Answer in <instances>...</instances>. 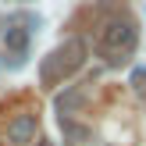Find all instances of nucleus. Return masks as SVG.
<instances>
[{"label": "nucleus", "instance_id": "obj_1", "mask_svg": "<svg viewBox=\"0 0 146 146\" xmlns=\"http://www.w3.org/2000/svg\"><path fill=\"white\" fill-rule=\"evenodd\" d=\"M82 61H86L82 39H68L46 64H43V78H46V82H61V78H68L75 68H82Z\"/></svg>", "mask_w": 146, "mask_h": 146}, {"label": "nucleus", "instance_id": "obj_2", "mask_svg": "<svg viewBox=\"0 0 146 146\" xmlns=\"http://www.w3.org/2000/svg\"><path fill=\"white\" fill-rule=\"evenodd\" d=\"M135 36L139 32H135L132 21H125V18L107 21L104 32H100V50H104V54H125V50L135 46Z\"/></svg>", "mask_w": 146, "mask_h": 146}, {"label": "nucleus", "instance_id": "obj_3", "mask_svg": "<svg viewBox=\"0 0 146 146\" xmlns=\"http://www.w3.org/2000/svg\"><path fill=\"white\" fill-rule=\"evenodd\" d=\"M32 139H36V118H32V114L11 118V125H7V143L21 146V143H32Z\"/></svg>", "mask_w": 146, "mask_h": 146}, {"label": "nucleus", "instance_id": "obj_4", "mask_svg": "<svg viewBox=\"0 0 146 146\" xmlns=\"http://www.w3.org/2000/svg\"><path fill=\"white\" fill-rule=\"evenodd\" d=\"M4 46L11 50V54H25V50H29V29L7 25V29H4Z\"/></svg>", "mask_w": 146, "mask_h": 146}, {"label": "nucleus", "instance_id": "obj_5", "mask_svg": "<svg viewBox=\"0 0 146 146\" xmlns=\"http://www.w3.org/2000/svg\"><path fill=\"white\" fill-rule=\"evenodd\" d=\"M36 146H50V143H36Z\"/></svg>", "mask_w": 146, "mask_h": 146}]
</instances>
